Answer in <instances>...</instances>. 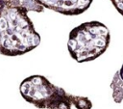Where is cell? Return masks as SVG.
<instances>
[{
  "label": "cell",
  "instance_id": "cell-2",
  "mask_svg": "<svg viewBox=\"0 0 123 109\" xmlns=\"http://www.w3.org/2000/svg\"><path fill=\"white\" fill-rule=\"evenodd\" d=\"M21 96L38 109H91L92 102L86 96L75 95L52 84L43 75H31L20 83Z\"/></svg>",
  "mask_w": 123,
  "mask_h": 109
},
{
  "label": "cell",
  "instance_id": "cell-1",
  "mask_svg": "<svg viewBox=\"0 0 123 109\" xmlns=\"http://www.w3.org/2000/svg\"><path fill=\"white\" fill-rule=\"evenodd\" d=\"M40 36L21 7L0 5V54L20 56L34 50L40 43Z\"/></svg>",
  "mask_w": 123,
  "mask_h": 109
},
{
  "label": "cell",
  "instance_id": "cell-6",
  "mask_svg": "<svg viewBox=\"0 0 123 109\" xmlns=\"http://www.w3.org/2000/svg\"><path fill=\"white\" fill-rule=\"evenodd\" d=\"M0 5H7L12 7H21L28 12H43V7L38 4L36 0H0Z\"/></svg>",
  "mask_w": 123,
  "mask_h": 109
},
{
  "label": "cell",
  "instance_id": "cell-4",
  "mask_svg": "<svg viewBox=\"0 0 123 109\" xmlns=\"http://www.w3.org/2000/svg\"><path fill=\"white\" fill-rule=\"evenodd\" d=\"M43 8L65 15H78L86 12L93 0H36Z\"/></svg>",
  "mask_w": 123,
  "mask_h": 109
},
{
  "label": "cell",
  "instance_id": "cell-3",
  "mask_svg": "<svg viewBox=\"0 0 123 109\" xmlns=\"http://www.w3.org/2000/svg\"><path fill=\"white\" fill-rule=\"evenodd\" d=\"M110 41L108 27L100 21L92 20L84 22L70 31L67 49L76 62H90L104 54Z\"/></svg>",
  "mask_w": 123,
  "mask_h": 109
},
{
  "label": "cell",
  "instance_id": "cell-7",
  "mask_svg": "<svg viewBox=\"0 0 123 109\" xmlns=\"http://www.w3.org/2000/svg\"><path fill=\"white\" fill-rule=\"evenodd\" d=\"M111 2L115 7L117 12L121 15H123V0H111Z\"/></svg>",
  "mask_w": 123,
  "mask_h": 109
},
{
  "label": "cell",
  "instance_id": "cell-5",
  "mask_svg": "<svg viewBox=\"0 0 123 109\" xmlns=\"http://www.w3.org/2000/svg\"><path fill=\"white\" fill-rule=\"evenodd\" d=\"M111 96L115 103H121L123 100V64L121 68L114 73L111 85Z\"/></svg>",
  "mask_w": 123,
  "mask_h": 109
}]
</instances>
